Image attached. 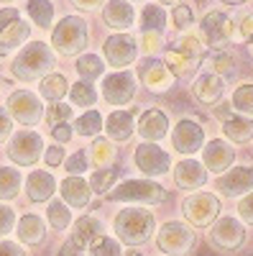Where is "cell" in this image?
<instances>
[{
	"label": "cell",
	"mask_w": 253,
	"mask_h": 256,
	"mask_svg": "<svg viewBox=\"0 0 253 256\" xmlns=\"http://www.w3.org/2000/svg\"><path fill=\"white\" fill-rule=\"evenodd\" d=\"M0 256H26V251L13 241H0Z\"/></svg>",
	"instance_id": "53"
},
{
	"label": "cell",
	"mask_w": 253,
	"mask_h": 256,
	"mask_svg": "<svg viewBox=\"0 0 253 256\" xmlns=\"http://www.w3.org/2000/svg\"><path fill=\"white\" fill-rule=\"evenodd\" d=\"M138 134L143 136V141H159V138H164L169 134V118H166V113L159 110V108H149L141 116Z\"/></svg>",
	"instance_id": "20"
},
{
	"label": "cell",
	"mask_w": 253,
	"mask_h": 256,
	"mask_svg": "<svg viewBox=\"0 0 253 256\" xmlns=\"http://www.w3.org/2000/svg\"><path fill=\"white\" fill-rule=\"evenodd\" d=\"M223 90H225V82H223V77L215 74V72L200 74V77L195 80V84H192L195 98H197L200 102H205V105H215V102L223 98Z\"/></svg>",
	"instance_id": "19"
},
{
	"label": "cell",
	"mask_w": 253,
	"mask_h": 256,
	"mask_svg": "<svg viewBox=\"0 0 253 256\" xmlns=\"http://www.w3.org/2000/svg\"><path fill=\"white\" fill-rule=\"evenodd\" d=\"M69 208L64 205V202H51L49 205V223H51V228H56V230H64L67 226H69Z\"/></svg>",
	"instance_id": "41"
},
{
	"label": "cell",
	"mask_w": 253,
	"mask_h": 256,
	"mask_svg": "<svg viewBox=\"0 0 253 256\" xmlns=\"http://www.w3.org/2000/svg\"><path fill=\"white\" fill-rule=\"evenodd\" d=\"M220 3H225V6H243L246 0H220Z\"/></svg>",
	"instance_id": "58"
},
{
	"label": "cell",
	"mask_w": 253,
	"mask_h": 256,
	"mask_svg": "<svg viewBox=\"0 0 253 256\" xmlns=\"http://www.w3.org/2000/svg\"><path fill=\"white\" fill-rule=\"evenodd\" d=\"M161 44V34L159 31H143V52L146 54H154Z\"/></svg>",
	"instance_id": "48"
},
{
	"label": "cell",
	"mask_w": 253,
	"mask_h": 256,
	"mask_svg": "<svg viewBox=\"0 0 253 256\" xmlns=\"http://www.w3.org/2000/svg\"><path fill=\"white\" fill-rule=\"evenodd\" d=\"M72 3H74L77 8H82V10H87V8H95V6L105 3V0H72Z\"/></svg>",
	"instance_id": "57"
},
{
	"label": "cell",
	"mask_w": 253,
	"mask_h": 256,
	"mask_svg": "<svg viewBox=\"0 0 253 256\" xmlns=\"http://www.w3.org/2000/svg\"><path fill=\"white\" fill-rule=\"evenodd\" d=\"M87 152H84V148H82V152H77L74 156H69L67 159V172L72 174V177H77V174H82V172H87Z\"/></svg>",
	"instance_id": "45"
},
{
	"label": "cell",
	"mask_w": 253,
	"mask_h": 256,
	"mask_svg": "<svg viewBox=\"0 0 253 256\" xmlns=\"http://www.w3.org/2000/svg\"><path fill=\"white\" fill-rule=\"evenodd\" d=\"M125 256H141V251H128V254H125Z\"/></svg>",
	"instance_id": "61"
},
{
	"label": "cell",
	"mask_w": 253,
	"mask_h": 256,
	"mask_svg": "<svg viewBox=\"0 0 253 256\" xmlns=\"http://www.w3.org/2000/svg\"><path fill=\"white\" fill-rule=\"evenodd\" d=\"M166 67L172 70L174 77H189L197 67H200V62L192 59V56H187L184 52H179L177 46H172L166 52Z\"/></svg>",
	"instance_id": "28"
},
{
	"label": "cell",
	"mask_w": 253,
	"mask_h": 256,
	"mask_svg": "<svg viewBox=\"0 0 253 256\" xmlns=\"http://www.w3.org/2000/svg\"><path fill=\"white\" fill-rule=\"evenodd\" d=\"M102 95L110 105H128L136 95V82L131 72H118L110 74L108 80L102 82Z\"/></svg>",
	"instance_id": "17"
},
{
	"label": "cell",
	"mask_w": 253,
	"mask_h": 256,
	"mask_svg": "<svg viewBox=\"0 0 253 256\" xmlns=\"http://www.w3.org/2000/svg\"><path fill=\"white\" fill-rule=\"evenodd\" d=\"M10 131H13V126H10V118H8V113L0 108V141H5L8 136H10Z\"/></svg>",
	"instance_id": "54"
},
{
	"label": "cell",
	"mask_w": 253,
	"mask_h": 256,
	"mask_svg": "<svg viewBox=\"0 0 253 256\" xmlns=\"http://www.w3.org/2000/svg\"><path fill=\"white\" fill-rule=\"evenodd\" d=\"M215 116H218L220 120H228L230 116H233V105H230V102H220L218 108H215Z\"/></svg>",
	"instance_id": "55"
},
{
	"label": "cell",
	"mask_w": 253,
	"mask_h": 256,
	"mask_svg": "<svg viewBox=\"0 0 253 256\" xmlns=\"http://www.w3.org/2000/svg\"><path fill=\"white\" fill-rule=\"evenodd\" d=\"M3 36V44H5V49H10V46H18V44H26V38H28V26L26 24H20V20H13V24L0 34Z\"/></svg>",
	"instance_id": "39"
},
{
	"label": "cell",
	"mask_w": 253,
	"mask_h": 256,
	"mask_svg": "<svg viewBox=\"0 0 253 256\" xmlns=\"http://www.w3.org/2000/svg\"><path fill=\"white\" fill-rule=\"evenodd\" d=\"M28 13H31V18L36 20L38 26H49L51 24V18H54V6L49 3V0H31L28 3Z\"/></svg>",
	"instance_id": "38"
},
{
	"label": "cell",
	"mask_w": 253,
	"mask_h": 256,
	"mask_svg": "<svg viewBox=\"0 0 253 256\" xmlns=\"http://www.w3.org/2000/svg\"><path fill=\"white\" fill-rule=\"evenodd\" d=\"M172 144L179 154H197L200 148L205 146V131H202V126L192 118H182L177 126H174V131H172Z\"/></svg>",
	"instance_id": "9"
},
{
	"label": "cell",
	"mask_w": 253,
	"mask_h": 256,
	"mask_svg": "<svg viewBox=\"0 0 253 256\" xmlns=\"http://www.w3.org/2000/svg\"><path fill=\"white\" fill-rule=\"evenodd\" d=\"M87 159H90L97 169H105V166H110V164L115 162V148L105 141V138H97V141L92 144V148H90Z\"/></svg>",
	"instance_id": "31"
},
{
	"label": "cell",
	"mask_w": 253,
	"mask_h": 256,
	"mask_svg": "<svg viewBox=\"0 0 253 256\" xmlns=\"http://www.w3.org/2000/svg\"><path fill=\"white\" fill-rule=\"evenodd\" d=\"M102 54H105V59H108L110 67L123 70V67H128V64L136 59L138 49H136V41H133L131 36L115 34V36H110V38L102 44Z\"/></svg>",
	"instance_id": "13"
},
{
	"label": "cell",
	"mask_w": 253,
	"mask_h": 256,
	"mask_svg": "<svg viewBox=\"0 0 253 256\" xmlns=\"http://www.w3.org/2000/svg\"><path fill=\"white\" fill-rule=\"evenodd\" d=\"M136 166L149 177H161V174L169 172L172 159H169V154L164 148H159L154 141H146L136 148Z\"/></svg>",
	"instance_id": "10"
},
{
	"label": "cell",
	"mask_w": 253,
	"mask_h": 256,
	"mask_svg": "<svg viewBox=\"0 0 253 256\" xmlns=\"http://www.w3.org/2000/svg\"><path fill=\"white\" fill-rule=\"evenodd\" d=\"M218 192L223 198H243L253 190V166H233L218 177Z\"/></svg>",
	"instance_id": "11"
},
{
	"label": "cell",
	"mask_w": 253,
	"mask_h": 256,
	"mask_svg": "<svg viewBox=\"0 0 253 256\" xmlns=\"http://www.w3.org/2000/svg\"><path fill=\"white\" fill-rule=\"evenodd\" d=\"M51 136H54L59 144H67V141L72 138V128H69L67 123H59V126L51 128Z\"/></svg>",
	"instance_id": "50"
},
{
	"label": "cell",
	"mask_w": 253,
	"mask_h": 256,
	"mask_svg": "<svg viewBox=\"0 0 253 256\" xmlns=\"http://www.w3.org/2000/svg\"><path fill=\"white\" fill-rule=\"evenodd\" d=\"M15 230H18V238L26 246H38L41 241H44V233H46L44 220H41L38 216H23Z\"/></svg>",
	"instance_id": "27"
},
{
	"label": "cell",
	"mask_w": 253,
	"mask_h": 256,
	"mask_svg": "<svg viewBox=\"0 0 253 256\" xmlns=\"http://www.w3.org/2000/svg\"><path fill=\"white\" fill-rule=\"evenodd\" d=\"M251 54H253V38H251Z\"/></svg>",
	"instance_id": "62"
},
{
	"label": "cell",
	"mask_w": 253,
	"mask_h": 256,
	"mask_svg": "<svg viewBox=\"0 0 253 256\" xmlns=\"http://www.w3.org/2000/svg\"><path fill=\"white\" fill-rule=\"evenodd\" d=\"M72 118V108L69 105H51V108L46 110V123L49 126H59V123H67Z\"/></svg>",
	"instance_id": "44"
},
{
	"label": "cell",
	"mask_w": 253,
	"mask_h": 256,
	"mask_svg": "<svg viewBox=\"0 0 253 256\" xmlns=\"http://www.w3.org/2000/svg\"><path fill=\"white\" fill-rule=\"evenodd\" d=\"M213 72L220 74V77L233 74V72H236V62H233V56L225 54V52H218V54L213 56Z\"/></svg>",
	"instance_id": "42"
},
{
	"label": "cell",
	"mask_w": 253,
	"mask_h": 256,
	"mask_svg": "<svg viewBox=\"0 0 253 256\" xmlns=\"http://www.w3.org/2000/svg\"><path fill=\"white\" fill-rule=\"evenodd\" d=\"M61 162H64V148H61V146H51L46 152V164L49 166H61Z\"/></svg>",
	"instance_id": "51"
},
{
	"label": "cell",
	"mask_w": 253,
	"mask_h": 256,
	"mask_svg": "<svg viewBox=\"0 0 253 256\" xmlns=\"http://www.w3.org/2000/svg\"><path fill=\"white\" fill-rule=\"evenodd\" d=\"M230 105H233V110H238L243 116H253V84L251 82L238 84L236 92H233V100H230Z\"/></svg>",
	"instance_id": "33"
},
{
	"label": "cell",
	"mask_w": 253,
	"mask_h": 256,
	"mask_svg": "<svg viewBox=\"0 0 253 256\" xmlns=\"http://www.w3.org/2000/svg\"><path fill=\"white\" fill-rule=\"evenodd\" d=\"M54 190H56V180L49 174V172H31L28 180H26V192H28V198L33 202H44L54 195Z\"/></svg>",
	"instance_id": "23"
},
{
	"label": "cell",
	"mask_w": 253,
	"mask_h": 256,
	"mask_svg": "<svg viewBox=\"0 0 253 256\" xmlns=\"http://www.w3.org/2000/svg\"><path fill=\"white\" fill-rule=\"evenodd\" d=\"M69 98H72V105H82V108H87V105H95V100H97V92H95V88L90 82H77V84H72V92H69Z\"/></svg>",
	"instance_id": "36"
},
{
	"label": "cell",
	"mask_w": 253,
	"mask_h": 256,
	"mask_svg": "<svg viewBox=\"0 0 253 256\" xmlns=\"http://www.w3.org/2000/svg\"><path fill=\"white\" fill-rule=\"evenodd\" d=\"M41 95L51 102H59L61 98L67 95V80L61 74H46L41 80Z\"/></svg>",
	"instance_id": "32"
},
{
	"label": "cell",
	"mask_w": 253,
	"mask_h": 256,
	"mask_svg": "<svg viewBox=\"0 0 253 256\" xmlns=\"http://www.w3.org/2000/svg\"><path fill=\"white\" fill-rule=\"evenodd\" d=\"M108 200L120 202V200H138L146 205H159L166 200V190L151 180H128L113 192H108Z\"/></svg>",
	"instance_id": "6"
},
{
	"label": "cell",
	"mask_w": 253,
	"mask_h": 256,
	"mask_svg": "<svg viewBox=\"0 0 253 256\" xmlns=\"http://www.w3.org/2000/svg\"><path fill=\"white\" fill-rule=\"evenodd\" d=\"M207 244L218 254H238L246 244V228L238 218H218L207 230Z\"/></svg>",
	"instance_id": "3"
},
{
	"label": "cell",
	"mask_w": 253,
	"mask_h": 256,
	"mask_svg": "<svg viewBox=\"0 0 253 256\" xmlns=\"http://www.w3.org/2000/svg\"><path fill=\"white\" fill-rule=\"evenodd\" d=\"M59 190H61V198H64V202L69 208H87V202L92 198L90 184L84 180H79V177H67Z\"/></svg>",
	"instance_id": "22"
},
{
	"label": "cell",
	"mask_w": 253,
	"mask_h": 256,
	"mask_svg": "<svg viewBox=\"0 0 253 256\" xmlns=\"http://www.w3.org/2000/svg\"><path fill=\"white\" fill-rule=\"evenodd\" d=\"M233 162H236V148L225 138H213L207 146H202V164L207 172L223 174L233 166Z\"/></svg>",
	"instance_id": "12"
},
{
	"label": "cell",
	"mask_w": 253,
	"mask_h": 256,
	"mask_svg": "<svg viewBox=\"0 0 253 256\" xmlns=\"http://www.w3.org/2000/svg\"><path fill=\"white\" fill-rule=\"evenodd\" d=\"M20 192V174L13 166H0V200H13Z\"/></svg>",
	"instance_id": "29"
},
{
	"label": "cell",
	"mask_w": 253,
	"mask_h": 256,
	"mask_svg": "<svg viewBox=\"0 0 253 256\" xmlns=\"http://www.w3.org/2000/svg\"><path fill=\"white\" fill-rule=\"evenodd\" d=\"M90 256H123V254H120L118 241H113L108 236H97L90 244Z\"/></svg>",
	"instance_id": "40"
},
{
	"label": "cell",
	"mask_w": 253,
	"mask_h": 256,
	"mask_svg": "<svg viewBox=\"0 0 253 256\" xmlns=\"http://www.w3.org/2000/svg\"><path fill=\"white\" fill-rule=\"evenodd\" d=\"M172 20H174V28L184 31L195 24V13L189 6H174V13H172Z\"/></svg>",
	"instance_id": "43"
},
{
	"label": "cell",
	"mask_w": 253,
	"mask_h": 256,
	"mask_svg": "<svg viewBox=\"0 0 253 256\" xmlns=\"http://www.w3.org/2000/svg\"><path fill=\"white\" fill-rule=\"evenodd\" d=\"M8 110L10 116L18 120V123H23V126H36L38 118H41V102L36 95H31L28 90H18L10 95L8 100Z\"/></svg>",
	"instance_id": "16"
},
{
	"label": "cell",
	"mask_w": 253,
	"mask_h": 256,
	"mask_svg": "<svg viewBox=\"0 0 253 256\" xmlns=\"http://www.w3.org/2000/svg\"><path fill=\"white\" fill-rule=\"evenodd\" d=\"M154 216L143 208H125L115 218V233L123 244L128 246H141L154 236Z\"/></svg>",
	"instance_id": "1"
},
{
	"label": "cell",
	"mask_w": 253,
	"mask_h": 256,
	"mask_svg": "<svg viewBox=\"0 0 253 256\" xmlns=\"http://www.w3.org/2000/svg\"><path fill=\"white\" fill-rule=\"evenodd\" d=\"M87 24H84L82 18L77 16H64L59 20V26L54 28L51 34V44L59 54H64V56H72L77 52L84 49V44H87Z\"/></svg>",
	"instance_id": "4"
},
{
	"label": "cell",
	"mask_w": 253,
	"mask_h": 256,
	"mask_svg": "<svg viewBox=\"0 0 253 256\" xmlns=\"http://www.w3.org/2000/svg\"><path fill=\"white\" fill-rule=\"evenodd\" d=\"M220 200L215 195H210V192H195V195H189L184 202H182V212L189 226L195 228H210L218 216H220Z\"/></svg>",
	"instance_id": "5"
},
{
	"label": "cell",
	"mask_w": 253,
	"mask_h": 256,
	"mask_svg": "<svg viewBox=\"0 0 253 256\" xmlns=\"http://www.w3.org/2000/svg\"><path fill=\"white\" fill-rule=\"evenodd\" d=\"M59 256H82V248H77V246H74L72 241H67L64 246H61Z\"/></svg>",
	"instance_id": "56"
},
{
	"label": "cell",
	"mask_w": 253,
	"mask_h": 256,
	"mask_svg": "<svg viewBox=\"0 0 253 256\" xmlns=\"http://www.w3.org/2000/svg\"><path fill=\"white\" fill-rule=\"evenodd\" d=\"M138 77L143 80V84L151 92H166L177 80L172 74V70L166 67V62H159V59H146L138 67Z\"/></svg>",
	"instance_id": "15"
},
{
	"label": "cell",
	"mask_w": 253,
	"mask_h": 256,
	"mask_svg": "<svg viewBox=\"0 0 253 256\" xmlns=\"http://www.w3.org/2000/svg\"><path fill=\"white\" fill-rule=\"evenodd\" d=\"M238 36H241L243 41H251V38H253V13H248V16H243V18H241Z\"/></svg>",
	"instance_id": "49"
},
{
	"label": "cell",
	"mask_w": 253,
	"mask_h": 256,
	"mask_svg": "<svg viewBox=\"0 0 253 256\" xmlns=\"http://www.w3.org/2000/svg\"><path fill=\"white\" fill-rule=\"evenodd\" d=\"M13 223H15L13 210H10V208H5V205H0V238L8 236V233L13 230Z\"/></svg>",
	"instance_id": "47"
},
{
	"label": "cell",
	"mask_w": 253,
	"mask_h": 256,
	"mask_svg": "<svg viewBox=\"0 0 253 256\" xmlns=\"http://www.w3.org/2000/svg\"><path fill=\"white\" fill-rule=\"evenodd\" d=\"M156 244L164 254L169 256H184L189 248L195 246V230L189 228L187 223L179 220H169L159 228L156 233Z\"/></svg>",
	"instance_id": "7"
},
{
	"label": "cell",
	"mask_w": 253,
	"mask_h": 256,
	"mask_svg": "<svg viewBox=\"0 0 253 256\" xmlns=\"http://www.w3.org/2000/svg\"><path fill=\"white\" fill-rule=\"evenodd\" d=\"M8 156L20 164V166H31L33 162H38L41 156V136L33 134V131H23V134H18L10 146H8Z\"/></svg>",
	"instance_id": "14"
},
{
	"label": "cell",
	"mask_w": 253,
	"mask_h": 256,
	"mask_svg": "<svg viewBox=\"0 0 253 256\" xmlns=\"http://www.w3.org/2000/svg\"><path fill=\"white\" fill-rule=\"evenodd\" d=\"M118 177H120V169H115V166L95 169L92 177H90V190H92V192H100V195H105V192H108V190L115 184Z\"/></svg>",
	"instance_id": "30"
},
{
	"label": "cell",
	"mask_w": 253,
	"mask_h": 256,
	"mask_svg": "<svg viewBox=\"0 0 253 256\" xmlns=\"http://www.w3.org/2000/svg\"><path fill=\"white\" fill-rule=\"evenodd\" d=\"M133 18H136L133 6L125 3V0H108V6H105V10H102V20L110 28H115V31L131 28L133 26Z\"/></svg>",
	"instance_id": "21"
},
{
	"label": "cell",
	"mask_w": 253,
	"mask_h": 256,
	"mask_svg": "<svg viewBox=\"0 0 253 256\" xmlns=\"http://www.w3.org/2000/svg\"><path fill=\"white\" fill-rule=\"evenodd\" d=\"M51 67H54V54L49 52V46L44 44V41H33V44H28L15 56L13 74L18 80L33 82V80H44Z\"/></svg>",
	"instance_id": "2"
},
{
	"label": "cell",
	"mask_w": 253,
	"mask_h": 256,
	"mask_svg": "<svg viewBox=\"0 0 253 256\" xmlns=\"http://www.w3.org/2000/svg\"><path fill=\"white\" fill-rule=\"evenodd\" d=\"M133 110H115L113 116H108V123H105L102 128L108 131L110 138L115 141H125V138H131L133 134Z\"/></svg>",
	"instance_id": "26"
},
{
	"label": "cell",
	"mask_w": 253,
	"mask_h": 256,
	"mask_svg": "<svg viewBox=\"0 0 253 256\" xmlns=\"http://www.w3.org/2000/svg\"><path fill=\"white\" fill-rule=\"evenodd\" d=\"M238 216H241L243 223L253 226V190L248 192V195L241 198V202H238Z\"/></svg>",
	"instance_id": "46"
},
{
	"label": "cell",
	"mask_w": 253,
	"mask_h": 256,
	"mask_svg": "<svg viewBox=\"0 0 253 256\" xmlns=\"http://www.w3.org/2000/svg\"><path fill=\"white\" fill-rule=\"evenodd\" d=\"M102 70H105V64H102L100 56H95V54H84V56L77 59V72H79V77H82L84 82L100 77Z\"/></svg>",
	"instance_id": "34"
},
{
	"label": "cell",
	"mask_w": 253,
	"mask_h": 256,
	"mask_svg": "<svg viewBox=\"0 0 253 256\" xmlns=\"http://www.w3.org/2000/svg\"><path fill=\"white\" fill-rule=\"evenodd\" d=\"M174 182L182 187V190H189V192H195L200 187H205L207 182V169L205 164L195 162V159H184L177 164L174 169Z\"/></svg>",
	"instance_id": "18"
},
{
	"label": "cell",
	"mask_w": 253,
	"mask_h": 256,
	"mask_svg": "<svg viewBox=\"0 0 253 256\" xmlns=\"http://www.w3.org/2000/svg\"><path fill=\"white\" fill-rule=\"evenodd\" d=\"M102 131V116L97 110H87L82 118H77V134L79 136H97Z\"/></svg>",
	"instance_id": "37"
},
{
	"label": "cell",
	"mask_w": 253,
	"mask_h": 256,
	"mask_svg": "<svg viewBox=\"0 0 253 256\" xmlns=\"http://www.w3.org/2000/svg\"><path fill=\"white\" fill-rule=\"evenodd\" d=\"M13 20H18V10L15 8H3L0 10V34H3Z\"/></svg>",
	"instance_id": "52"
},
{
	"label": "cell",
	"mask_w": 253,
	"mask_h": 256,
	"mask_svg": "<svg viewBox=\"0 0 253 256\" xmlns=\"http://www.w3.org/2000/svg\"><path fill=\"white\" fill-rule=\"evenodd\" d=\"M164 24H166V10L161 6H154L149 3L143 8V31H164Z\"/></svg>",
	"instance_id": "35"
},
{
	"label": "cell",
	"mask_w": 253,
	"mask_h": 256,
	"mask_svg": "<svg viewBox=\"0 0 253 256\" xmlns=\"http://www.w3.org/2000/svg\"><path fill=\"white\" fill-rule=\"evenodd\" d=\"M159 3H164V6H179V0H159Z\"/></svg>",
	"instance_id": "59"
},
{
	"label": "cell",
	"mask_w": 253,
	"mask_h": 256,
	"mask_svg": "<svg viewBox=\"0 0 253 256\" xmlns=\"http://www.w3.org/2000/svg\"><path fill=\"white\" fill-rule=\"evenodd\" d=\"M223 134L230 144H248L253 141V120L246 116H230L223 120Z\"/></svg>",
	"instance_id": "24"
},
{
	"label": "cell",
	"mask_w": 253,
	"mask_h": 256,
	"mask_svg": "<svg viewBox=\"0 0 253 256\" xmlns=\"http://www.w3.org/2000/svg\"><path fill=\"white\" fill-rule=\"evenodd\" d=\"M202 36H205L210 49L223 52L230 44V38H233V20L223 10H210L202 18Z\"/></svg>",
	"instance_id": "8"
},
{
	"label": "cell",
	"mask_w": 253,
	"mask_h": 256,
	"mask_svg": "<svg viewBox=\"0 0 253 256\" xmlns=\"http://www.w3.org/2000/svg\"><path fill=\"white\" fill-rule=\"evenodd\" d=\"M5 54H8V49H5V44H0V59H3Z\"/></svg>",
	"instance_id": "60"
},
{
	"label": "cell",
	"mask_w": 253,
	"mask_h": 256,
	"mask_svg": "<svg viewBox=\"0 0 253 256\" xmlns=\"http://www.w3.org/2000/svg\"><path fill=\"white\" fill-rule=\"evenodd\" d=\"M102 230V223L95 218V216H82L77 223H74V233H72V244L77 248H87Z\"/></svg>",
	"instance_id": "25"
}]
</instances>
